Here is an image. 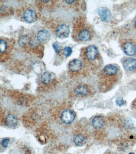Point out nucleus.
I'll return each instance as SVG.
<instances>
[{
    "mask_svg": "<svg viewBox=\"0 0 136 154\" xmlns=\"http://www.w3.org/2000/svg\"><path fill=\"white\" fill-rule=\"evenodd\" d=\"M106 124V119L102 116H96L92 121V125L94 128L100 130L103 128Z\"/></svg>",
    "mask_w": 136,
    "mask_h": 154,
    "instance_id": "9",
    "label": "nucleus"
},
{
    "mask_svg": "<svg viewBox=\"0 0 136 154\" xmlns=\"http://www.w3.org/2000/svg\"><path fill=\"white\" fill-rule=\"evenodd\" d=\"M54 32L58 38L64 39L68 37L70 33V29L69 26L64 23H58L54 26Z\"/></svg>",
    "mask_w": 136,
    "mask_h": 154,
    "instance_id": "5",
    "label": "nucleus"
},
{
    "mask_svg": "<svg viewBox=\"0 0 136 154\" xmlns=\"http://www.w3.org/2000/svg\"><path fill=\"white\" fill-rule=\"evenodd\" d=\"M30 38L31 37L28 35H24L22 36L19 40V44L22 47L27 46Z\"/></svg>",
    "mask_w": 136,
    "mask_h": 154,
    "instance_id": "17",
    "label": "nucleus"
},
{
    "mask_svg": "<svg viewBox=\"0 0 136 154\" xmlns=\"http://www.w3.org/2000/svg\"><path fill=\"white\" fill-rule=\"evenodd\" d=\"M75 114L74 112L70 109H65L62 113L61 120L64 124H70L75 120Z\"/></svg>",
    "mask_w": 136,
    "mask_h": 154,
    "instance_id": "7",
    "label": "nucleus"
},
{
    "mask_svg": "<svg viewBox=\"0 0 136 154\" xmlns=\"http://www.w3.org/2000/svg\"><path fill=\"white\" fill-rule=\"evenodd\" d=\"M1 54L5 53L7 49L8 46L7 43L5 41L2 39H1Z\"/></svg>",
    "mask_w": 136,
    "mask_h": 154,
    "instance_id": "19",
    "label": "nucleus"
},
{
    "mask_svg": "<svg viewBox=\"0 0 136 154\" xmlns=\"http://www.w3.org/2000/svg\"><path fill=\"white\" fill-rule=\"evenodd\" d=\"M129 154H135V153L133 152H130Z\"/></svg>",
    "mask_w": 136,
    "mask_h": 154,
    "instance_id": "26",
    "label": "nucleus"
},
{
    "mask_svg": "<svg viewBox=\"0 0 136 154\" xmlns=\"http://www.w3.org/2000/svg\"><path fill=\"white\" fill-rule=\"evenodd\" d=\"M123 50L125 54L129 56L136 55V42L133 40H128L123 42Z\"/></svg>",
    "mask_w": 136,
    "mask_h": 154,
    "instance_id": "6",
    "label": "nucleus"
},
{
    "mask_svg": "<svg viewBox=\"0 0 136 154\" xmlns=\"http://www.w3.org/2000/svg\"><path fill=\"white\" fill-rule=\"evenodd\" d=\"M72 36L76 42H86L92 38L94 31L86 19L80 18L76 20L74 25Z\"/></svg>",
    "mask_w": 136,
    "mask_h": 154,
    "instance_id": "2",
    "label": "nucleus"
},
{
    "mask_svg": "<svg viewBox=\"0 0 136 154\" xmlns=\"http://www.w3.org/2000/svg\"><path fill=\"white\" fill-rule=\"evenodd\" d=\"M5 122L8 127L13 128L17 126L18 120L15 116L13 114H9L7 116L6 118Z\"/></svg>",
    "mask_w": 136,
    "mask_h": 154,
    "instance_id": "14",
    "label": "nucleus"
},
{
    "mask_svg": "<svg viewBox=\"0 0 136 154\" xmlns=\"http://www.w3.org/2000/svg\"><path fill=\"white\" fill-rule=\"evenodd\" d=\"M51 35L47 30H40L36 35V39L40 43H45L48 42L51 38Z\"/></svg>",
    "mask_w": 136,
    "mask_h": 154,
    "instance_id": "11",
    "label": "nucleus"
},
{
    "mask_svg": "<svg viewBox=\"0 0 136 154\" xmlns=\"http://www.w3.org/2000/svg\"><path fill=\"white\" fill-rule=\"evenodd\" d=\"M83 64L82 61L78 59H74L69 63V69L71 72H78L80 71L83 67Z\"/></svg>",
    "mask_w": 136,
    "mask_h": 154,
    "instance_id": "12",
    "label": "nucleus"
},
{
    "mask_svg": "<svg viewBox=\"0 0 136 154\" xmlns=\"http://www.w3.org/2000/svg\"><path fill=\"white\" fill-rule=\"evenodd\" d=\"M120 74V68L117 65L105 66L99 73L100 90L103 92L111 90L119 81Z\"/></svg>",
    "mask_w": 136,
    "mask_h": 154,
    "instance_id": "1",
    "label": "nucleus"
},
{
    "mask_svg": "<svg viewBox=\"0 0 136 154\" xmlns=\"http://www.w3.org/2000/svg\"><path fill=\"white\" fill-rule=\"evenodd\" d=\"M115 103L117 106L120 107L125 104V102L123 99L121 97H119L116 100Z\"/></svg>",
    "mask_w": 136,
    "mask_h": 154,
    "instance_id": "21",
    "label": "nucleus"
},
{
    "mask_svg": "<svg viewBox=\"0 0 136 154\" xmlns=\"http://www.w3.org/2000/svg\"><path fill=\"white\" fill-rule=\"evenodd\" d=\"M90 90L88 85L84 84H81L76 88L75 91L78 96H85L89 94Z\"/></svg>",
    "mask_w": 136,
    "mask_h": 154,
    "instance_id": "13",
    "label": "nucleus"
},
{
    "mask_svg": "<svg viewBox=\"0 0 136 154\" xmlns=\"http://www.w3.org/2000/svg\"><path fill=\"white\" fill-rule=\"evenodd\" d=\"M83 61L87 66L93 70L100 69L103 64V60L98 49L94 45L85 48L83 51Z\"/></svg>",
    "mask_w": 136,
    "mask_h": 154,
    "instance_id": "3",
    "label": "nucleus"
},
{
    "mask_svg": "<svg viewBox=\"0 0 136 154\" xmlns=\"http://www.w3.org/2000/svg\"><path fill=\"white\" fill-rule=\"evenodd\" d=\"M134 25H135V28L136 29V19L135 20Z\"/></svg>",
    "mask_w": 136,
    "mask_h": 154,
    "instance_id": "25",
    "label": "nucleus"
},
{
    "mask_svg": "<svg viewBox=\"0 0 136 154\" xmlns=\"http://www.w3.org/2000/svg\"><path fill=\"white\" fill-rule=\"evenodd\" d=\"M123 66L125 70L127 72H135L136 60L132 58H127L123 61Z\"/></svg>",
    "mask_w": 136,
    "mask_h": 154,
    "instance_id": "8",
    "label": "nucleus"
},
{
    "mask_svg": "<svg viewBox=\"0 0 136 154\" xmlns=\"http://www.w3.org/2000/svg\"><path fill=\"white\" fill-rule=\"evenodd\" d=\"M74 142L78 146H83L85 144L86 140L84 136L82 135L78 134L74 138Z\"/></svg>",
    "mask_w": 136,
    "mask_h": 154,
    "instance_id": "16",
    "label": "nucleus"
},
{
    "mask_svg": "<svg viewBox=\"0 0 136 154\" xmlns=\"http://www.w3.org/2000/svg\"><path fill=\"white\" fill-rule=\"evenodd\" d=\"M97 12L102 21L108 22L111 20V14L110 11L106 7H100L98 9Z\"/></svg>",
    "mask_w": 136,
    "mask_h": 154,
    "instance_id": "10",
    "label": "nucleus"
},
{
    "mask_svg": "<svg viewBox=\"0 0 136 154\" xmlns=\"http://www.w3.org/2000/svg\"><path fill=\"white\" fill-rule=\"evenodd\" d=\"M72 48L70 47H65L62 50L63 55L66 57L70 56L72 54Z\"/></svg>",
    "mask_w": 136,
    "mask_h": 154,
    "instance_id": "18",
    "label": "nucleus"
},
{
    "mask_svg": "<svg viewBox=\"0 0 136 154\" xmlns=\"http://www.w3.org/2000/svg\"><path fill=\"white\" fill-rule=\"evenodd\" d=\"M9 140H10L9 138H5V139H3L1 142L2 146L4 148L7 147Z\"/></svg>",
    "mask_w": 136,
    "mask_h": 154,
    "instance_id": "23",
    "label": "nucleus"
},
{
    "mask_svg": "<svg viewBox=\"0 0 136 154\" xmlns=\"http://www.w3.org/2000/svg\"><path fill=\"white\" fill-rule=\"evenodd\" d=\"M123 125L124 127L126 129H130L132 127L133 123L131 119H126L123 122Z\"/></svg>",
    "mask_w": 136,
    "mask_h": 154,
    "instance_id": "20",
    "label": "nucleus"
},
{
    "mask_svg": "<svg viewBox=\"0 0 136 154\" xmlns=\"http://www.w3.org/2000/svg\"><path fill=\"white\" fill-rule=\"evenodd\" d=\"M53 47L56 52V53L57 54H59V53L60 52V48L59 45L58 44V43L56 42V43H54Z\"/></svg>",
    "mask_w": 136,
    "mask_h": 154,
    "instance_id": "22",
    "label": "nucleus"
},
{
    "mask_svg": "<svg viewBox=\"0 0 136 154\" xmlns=\"http://www.w3.org/2000/svg\"><path fill=\"white\" fill-rule=\"evenodd\" d=\"M42 82L45 85H48L51 82L52 80V75L50 72H44L41 77Z\"/></svg>",
    "mask_w": 136,
    "mask_h": 154,
    "instance_id": "15",
    "label": "nucleus"
},
{
    "mask_svg": "<svg viewBox=\"0 0 136 154\" xmlns=\"http://www.w3.org/2000/svg\"><path fill=\"white\" fill-rule=\"evenodd\" d=\"M132 106L136 109V98L132 102Z\"/></svg>",
    "mask_w": 136,
    "mask_h": 154,
    "instance_id": "24",
    "label": "nucleus"
},
{
    "mask_svg": "<svg viewBox=\"0 0 136 154\" xmlns=\"http://www.w3.org/2000/svg\"><path fill=\"white\" fill-rule=\"evenodd\" d=\"M21 17L26 22L32 23L36 21L38 15L35 10L31 7H24L21 11Z\"/></svg>",
    "mask_w": 136,
    "mask_h": 154,
    "instance_id": "4",
    "label": "nucleus"
}]
</instances>
